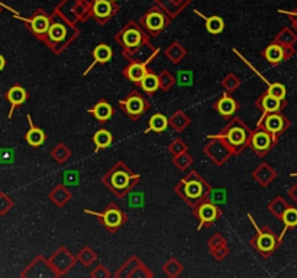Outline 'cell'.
<instances>
[{
    "instance_id": "obj_1",
    "label": "cell",
    "mask_w": 297,
    "mask_h": 278,
    "mask_svg": "<svg viewBox=\"0 0 297 278\" xmlns=\"http://www.w3.org/2000/svg\"><path fill=\"white\" fill-rule=\"evenodd\" d=\"M148 36L142 26L136 22H129L119 31L115 39L122 46V55L129 62L152 61L160 49L149 42Z\"/></svg>"
},
{
    "instance_id": "obj_2",
    "label": "cell",
    "mask_w": 297,
    "mask_h": 278,
    "mask_svg": "<svg viewBox=\"0 0 297 278\" xmlns=\"http://www.w3.org/2000/svg\"><path fill=\"white\" fill-rule=\"evenodd\" d=\"M174 191L177 193L178 197L186 204H189L192 209L205 200H209L210 194L213 193L210 184L194 170L189 171L180 180V183L174 187Z\"/></svg>"
},
{
    "instance_id": "obj_3",
    "label": "cell",
    "mask_w": 297,
    "mask_h": 278,
    "mask_svg": "<svg viewBox=\"0 0 297 278\" xmlns=\"http://www.w3.org/2000/svg\"><path fill=\"white\" fill-rule=\"evenodd\" d=\"M139 180H141V175L134 172L123 161H118L102 177V183L104 187L119 199L129 194L139 183Z\"/></svg>"
},
{
    "instance_id": "obj_4",
    "label": "cell",
    "mask_w": 297,
    "mask_h": 278,
    "mask_svg": "<svg viewBox=\"0 0 297 278\" xmlns=\"http://www.w3.org/2000/svg\"><path fill=\"white\" fill-rule=\"evenodd\" d=\"M216 137L222 138L229 145L234 155H239L250 146L253 129L245 122H242L239 118H232L231 122Z\"/></svg>"
},
{
    "instance_id": "obj_5",
    "label": "cell",
    "mask_w": 297,
    "mask_h": 278,
    "mask_svg": "<svg viewBox=\"0 0 297 278\" xmlns=\"http://www.w3.org/2000/svg\"><path fill=\"white\" fill-rule=\"evenodd\" d=\"M80 35L73 25L65 23L62 20H51V26L42 39L45 45L48 46L54 54L64 52L71 42Z\"/></svg>"
},
{
    "instance_id": "obj_6",
    "label": "cell",
    "mask_w": 297,
    "mask_h": 278,
    "mask_svg": "<svg viewBox=\"0 0 297 278\" xmlns=\"http://www.w3.org/2000/svg\"><path fill=\"white\" fill-rule=\"evenodd\" d=\"M119 108L131 121L136 122L151 109V103L139 90H132L119 100Z\"/></svg>"
},
{
    "instance_id": "obj_7",
    "label": "cell",
    "mask_w": 297,
    "mask_h": 278,
    "mask_svg": "<svg viewBox=\"0 0 297 278\" xmlns=\"http://www.w3.org/2000/svg\"><path fill=\"white\" fill-rule=\"evenodd\" d=\"M248 217L251 219L253 226L257 229L255 235H254L253 238H251V241H250V244H251V247H253L258 254H261L264 258H268V257L277 249V247H279V238L276 236V233L271 231L268 226L260 228V226L255 223V220L251 217V215H248Z\"/></svg>"
},
{
    "instance_id": "obj_8",
    "label": "cell",
    "mask_w": 297,
    "mask_h": 278,
    "mask_svg": "<svg viewBox=\"0 0 297 278\" xmlns=\"http://www.w3.org/2000/svg\"><path fill=\"white\" fill-rule=\"evenodd\" d=\"M86 213L93 215V216L99 217L100 223L103 225V228L110 233H115L116 231H119L123 223L128 220V215L119 207L118 204L115 203H110L107 204L103 209V212H91V210H86Z\"/></svg>"
},
{
    "instance_id": "obj_9",
    "label": "cell",
    "mask_w": 297,
    "mask_h": 278,
    "mask_svg": "<svg viewBox=\"0 0 297 278\" xmlns=\"http://www.w3.org/2000/svg\"><path fill=\"white\" fill-rule=\"evenodd\" d=\"M203 151L219 167L223 165V164H226L231 159V156L234 155L232 149L229 148V145L222 138H219L216 135L209 137L208 143L205 145Z\"/></svg>"
},
{
    "instance_id": "obj_10",
    "label": "cell",
    "mask_w": 297,
    "mask_h": 278,
    "mask_svg": "<svg viewBox=\"0 0 297 278\" xmlns=\"http://www.w3.org/2000/svg\"><path fill=\"white\" fill-rule=\"evenodd\" d=\"M193 216L199 222L197 229H203V228H210L215 222H218L219 217L222 216V212L215 201L209 199L193 207Z\"/></svg>"
},
{
    "instance_id": "obj_11",
    "label": "cell",
    "mask_w": 297,
    "mask_h": 278,
    "mask_svg": "<svg viewBox=\"0 0 297 278\" xmlns=\"http://www.w3.org/2000/svg\"><path fill=\"white\" fill-rule=\"evenodd\" d=\"M276 142H277V138L273 134H270L266 128L257 126L253 131L250 148L258 156H266L273 149V146L276 145Z\"/></svg>"
},
{
    "instance_id": "obj_12",
    "label": "cell",
    "mask_w": 297,
    "mask_h": 278,
    "mask_svg": "<svg viewBox=\"0 0 297 278\" xmlns=\"http://www.w3.org/2000/svg\"><path fill=\"white\" fill-rule=\"evenodd\" d=\"M141 25L149 36H158L168 26V17L160 9H151L142 16Z\"/></svg>"
},
{
    "instance_id": "obj_13",
    "label": "cell",
    "mask_w": 297,
    "mask_h": 278,
    "mask_svg": "<svg viewBox=\"0 0 297 278\" xmlns=\"http://www.w3.org/2000/svg\"><path fill=\"white\" fill-rule=\"evenodd\" d=\"M48 261L51 264L52 270L55 271L57 277H62L74 267L77 263V257H74L65 247H61L48 258Z\"/></svg>"
},
{
    "instance_id": "obj_14",
    "label": "cell",
    "mask_w": 297,
    "mask_h": 278,
    "mask_svg": "<svg viewBox=\"0 0 297 278\" xmlns=\"http://www.w3.org/2000/svg\"><path fill=\"white\" fill-rule=\"evenodd\" d=\"M25 23H26V28L32 32V35L35 38H38L39 41H42L46 35V32L51 26V17L45 13L44 10H36L33 15L25 19V17H20Z\"/></svg>"
},
{
    "instance_id": "obj_15",
    "label": "cell",
    "mask_w": 297,
    "mask_h": 278,
    "mask_svg": "<svg viewBox=\"0 0 297 278\" xmlns=\"http://www.w3.org/2000/svg\"><path fill=\"white\" fill-rule=\"evenodd\" d=\"M20 277H57V274H55V271L52 270L49 261H48L46 258H44L42 255H38V257L20 273Z\"/></svg>"
},
{
    "instance_id": "obj_16",
    "label": "cell",
    "mask_w": 297,
    "mask_h": 278,
    "mask_svg": "<svg viewBox=\"0 0 297 278\" xmlns=\"http://www.w3.org/2000/svg\"><path fill=\"white\" fill-rule=\"evenodd\" d=\"M289 121L283 116L280 112L276 113H267L263 115L261 119L258 121L257 126H263L266 128L270 134H273L276 138H279V135H282L283 132L289 128Z\"/></svg>"
},
{
    "instance_id": "obj_17",
    "label": "cell",
    "mask_w": 297,
    "mask_h": 278,
    "mask_svg": "<svg viewBox=\"0 0 297 278\" xmlns=\"http://www.w3.org/2000/svg\"><path fill=\"white\" fill-rule=\"evenodd\" d=\"M208 248L210 255L216 261H223L229 255V244L222 233H215L209 238Z\"/></svg>"
},
{
    "instance_id": "obj_18",
    "label": "cell",
    "mask_w": 297,
    "mask_h": 278,
    "mask_svg": "<svg viewBox=\"0 0 297 278\" xmlns=\"http://www.w3.org/2000/svg\"><path fill=\"white\" fill-rule=\"evenodd\" d=\"M149 61H132L129 62L123 71H122V76L126 78L128 81H131L132 84L138 86L141 83V80L145 77V74L148 73V64Z\"/></svg>"
},
{
    "instance_id": "obj_19",
    "label": "cell",
    "mask_w": 297,
    "mask_h": 278,
    "mask_svg": "<svg viewBox=\"0 0 297 278\" xmlns=\"http://www.w3.org/2000/svg\"><path fill=\"white\" fill-rule=\"evenodd\" d=\"M118 7L112 0H94L91 4V15L97 19L99 23H106L112 16L116 13Z\"/></svg>"
},
{
    "instance_id": "obj_20",
    "label": "cell",
    "mask_w": 297,
    "mask_h": 278,
    "mask_svg": "<svg viewBox=\"0 0 297 278\" xmlns=\"http://www.w3.org/2000/svg\"><path fill=\"white\" fill-rule=\"evenodd\" d=\"M290 48L282 45V44H277V42H273L261 52L263 58H266V61L271 65H277L282 61H284L286 58L290 57V52H289Z\"/></svg>"
},
{
    "instance_id": "obj_21",
    "label": "cell",
    "mask_w": 297,
    "mask_h": 278,
    "mask_svg": "<svg viewBox=\"0 0 297 278\" xmlns=\"http://www.w3.org/2000/svg\"><path fill=\"white\" fill-rule=\"evenodd\" d=\"M213 109L222 116L225 119H231L235 116V113L238 112L239 109V105L238 102L229 94V93H225L222 97L218 99V102L213 105Z\"/></svg>"
},
{
    "instance_id": "obj_22",
    "label": "cell",
    "mask_w": 297,
    "mask_h": 278,
    "mask_svg": "<svg viewBox=\"0 0 297 278\" xmlns=\"http://www.w3.org/2000/svg\"><path fill=\"white\" fill-rule=\"evenodd\" d=\"M4 97H6V100L10 103V112H9V115H7V119H12V115H13L15 109L22 106V105L28 100L29 94H28V92H26L22 86L15 84V86H12V87L6 92Z\"/></svg>"
},
{
    "instance_id": "obj_23",
    "label": "cell",
    "mask_w": 297,
    "mask_h": 278,
    "mask_svg": "<svg viewBox=\"0 0 297 278\" xmlns=\"http://www.w3.org/2000/svg\"><path fill=\"white\" fill-rule=\"evenodd\" d=\"M284 100H280L277 97L270 96L267 92L261 94L257 100H255V106L263 112V115L267 113H276V112H282L284 108Z\"/></svg>"
},
{
    "instance_id": "obj_24",
    "label": "cell",
    "mask_w": 297,
    "mask_h": 278,
    "mask_svg": "<svg viewBox=\"0 0 297 278\" xmlns=\"http://www.w3.org/2000/svg\"><path fill=\"white\" fill-rule=\"evenodd\" d=\"M91 57H93V62L90 64L89 68L84 71V76H87L91 71V68H94L97 64H106V62L110 61L112 57H113V49L109 45H106V44H99V45L93 48Z\"/></svg>"
},
{
    "instance_id": "obj_25",
    "label": "cell",
    "mask_w": 297,
    "mask_h": 278,
    "mask_svg": "<svg viewBox=\"0 0 297 278\" xmlns=\"http://www.w3.org/2000/svg\"><path fill=\"white\" fill-rule=\"evenodd\" d=\"M89 113L93 116V118H96V121H99V122H107V121H110L112 118H113V115H115V108L107 102V100H99L94 106L91 109H89Z\"/></svg>"
},
{
    "instance_id": "obj_26",
    "label": "cell",
    "mask_w": 297,
    "mask_h": 278,
    "mask_svg": "<svg viewBox=\"0 0 297 278\" xmlns=\"http://www.w3.org/2000/svg\"><path fill=\"white\" fill-rule=\"evenodd\" d=\"M26 118H28L29 129H28V132L25 134V140H26V143H28L29 146H32V148H38V146L44 145L46 135H45V132L41 128H38V126L33 125L30 115H28Z\"/></svg>"
},
{
    "instance_id": "obj_27",
    "label": "cell",
    "mask_w": 297,
    "mask_h": 278,
    "mask_svg": "<svg viewBox=\"0 0 297 278\" xmlns=\"http://www.w3.org/2000/svg\"><path fill=\"white\" fill-rule=\"evenodd\" d=\"M277 177V172L273 170L268 164H260L253 171V178L263 187H267L271 184V181Z\"/></svg>"
},
{
    "instance_id": "obj_28",
    "label": "cell",
    "mask_w": 297,
    "mask_h": 278,
    "mask_svg": "<svg viewBox=\"0 0 297 278\" xmlns=\"http://www.w3.org/2000/svg\"><path fill=\"white\" fill-rule=\"evenodd\" d=\"M48 197L57 207H64L68 201L73 199V194L68 190V187H65L64 184H58L49 191Z\"/></svg>"
},
{
    "instance_id": "obj_29",
    "label": "cell",
    "mask_w": 297,
    "mask_h": 278,
    "mask_svg": "<svg viewBox=\"0 0 297 278\" xmlns=\"http://www.w3.org/2000/svg\"><path fill=\"white\" fill-rule=\"evenodd\" d=\"M164 55L167 57V60L171 62V64L177 65V64H180V62L187 57V49L181 45L178 41H174L168 48H165Z\"/></svg>"
},
{
    "instance_id": "obj_30",
    "label": "cell",
    "mask_w": 297,
    "mask_h": 278,
    "mask_svg": "<svg viewBox=\"0 0 297 278\" xmlns=\"http://www.w3.org/2000/svg\"><path fill=\"white\" fill-rule=\"evenodd\" d=\"M138 87L147 94H154L155 92L160 90V77L158 74H155L152 70H149L145 74V77L141 80V83L138 84Z\"/></svg>"
},
{
    "instance_id": "obj_31",
    "label": "cell",
    "mask_w": 297,
    "mask_h": 278,
    "mask_svg": "<svg viewBox=\"0 0 297 278\" xmlns=\"http://www.w3.org/2000/svg\"><path fill=\"white\" fill-rule=\"evenodd\" d=\"M168 122H170V126L173 128V131H176L177 134H181L190 126V118L183 110H176L173 113V116L168 118Z\"/></svg>"
},
{
    "instance_id": "obj_32",
    "label": "cell",
    "mask_w": 297,
    "mask_h": 278,
    "mask_svg": "<svg viewBox=\"0 0 297 278\" xmlns=\"http://www.w3.org/2000/svg\"><path fill=\"white\" fill-rule=\"evenodd\" d=\"M93 142H94V145H96V149H94V152H99L100 149H106V148H109L110 145H112V142H113V135H112V132H109L107 129H99V131H96L94 132V135H93Z\"/></svg>"
},
{
    "instance_id": "obj_33",
    "label": "cell",
    "mask_w": 297,
    "mask_h": 278,
    "mask_svg": "<svg viewBox=\"0 0 297 278\" xmlns=\"http://www.w3.org/2000/svg\"><path fill=\"white\" fill-rule=\"evenodd\" d=\"M142 263L138 257L132 255L129 260H126V263L123 264L120 268L118 270V273H115V277L116 278H131L134 271L138 268V265Z\"/></svg>"
},
{
    "instance_id": "obj_34",
    "label": "cell",
    "mask_w": 297,
    "mask_h": 278,
    "mask_svg": "<svg viewBox=\"0 0 297 278\" xmlns=\"http://www.w3.org/2000/svg\"><path fill=\"white\" fill-rule=\"evenodd\" d=\"M170 126V122H168V118L163 115V113H155L149 118L148 122V128L151 132H164L167 128Z\"/></svg>"
},
{
    "instance_id": "obj_35",
    "label": "cell",
    "mask_w": 297,
    "mask_h": 278,
    "mask_svg": "<svg viewBox=\"0 0 297 278\" xmlns=\"http://www.w3.org/2000/svg\"><path fill=\"white\" fill-rule=\"evenodd\" d=\"M70 156H71V149H70L67 145H64V143L55 145V146L52 148V151H51V158H52L55 162H58V164L67 162V161L70 159Z\"/></svg>"
},
{
    "instance_id": "obj_36",
    "label": "cell",
    "mask_w": 297,
    "mask_h": 278,
    "mask_svg": "<svg viewBox=\"0 0 297 278\" xmlns=\"http://www.w3.org/2000/svg\"><path fill=\"white\" fill-rule=\"evenodd\" d=\"M163 271L165 273L167 277L176 278L178 276H181V273L184 271V267H183V264L180 263L177 258H170L163 265Z\"/></svg>"
},
{
    "instance_id": "obj_37",
    "label": "cell",
    "mask_w": 297,
    "mask_h": 278,
    "mask_svg": "<svg viewBox=\"0 0 297 278\" xmlns=\"http://www.w3.org/2000/svg\"><path fill=\"white\" fill-rule=\"evenodd\" d=\"M221 84H222V87L225 89V92L232 94V93L237 92L238 89L241 87L242 81H241V78L238 77L235 73H228V74L222 78Z\"/></svg>"
},
{
    "instance_id": "obj_38",
    "label": "cell",
    "mask_w": 297,
    "mask_h": 278,
    "mask_svg": "<svg viewBox=\"0 0 297 278\" xmlns=\"http://www.w3.org/2000/svg\"><path fill=\"white\" fill-rule=\"evenodd\" d=\"M267 209H268V212H270L273 216L277 217V219H282L283 215H284V212L289 209V206L286 204V201L283 200V197L277 196V197L271 201V203H268Z\"/></svg>"
},
{
    "instance_id": "obj_39",
    "label": "cell",
    "mask_w": 297,
    "mask_h": 278,
    "mask_svg": "<svg viewBox=\"0 0 297 278\" xmlns=\"http://www.w3.org/2000/svg\"><path fill=\"white\" fill-rule=\"evenodd\" d=\"M96 260H97V254L90 247H84L77 255V261L83 264L84 267H91V264L96 263Z\"/></svg>"
},
{
    "instance_id": "obj_40",
    "label": "cell",
    "mask_w": 297,
    "mask_h": 278,
    "mask_svg": "<svg viewBox=\"0 0 297 278\" xmlns=\"http://www.w3.org/2000/svg\"><path fill=\"white\" fill-rule=\"evenodd\" d=\"M158 77H160V90H163V92H170L177 83V78L174 77L173 73H170L168 70L161 71L158 74Z\"/></svg>"
},
{
    "instance_id": "obj_41",
    "label": "cell",
    "mask_w": 297,
    "mask_h": 278,
    "mask_svg": "<svg viewBox=\"0 0 297 278\" xmlns=\"http://www.w3.org/2000/svg\"><path fill=\"white\" fill-rule=\"evenodd\" d=\"M205 17V16H203ZM206 20V29L209 33L212 35H219L225 28V23H223L222 17L219 16H210V17H205Z\"/></svg>"
},
{
    "instance_id": "obj_42",
    "label": "cell",
    "mask_w": 297,
    "mask_h": 278,
    "mask_svg": "<svg viewBox=\"0 0 297 278\" xmlns=\"http://www.w3.org/2000/svg\"><path fill=\"white\" fill-rule=\"evenodd\" d=\"M171 159H173V164L180 171L189 170V167L193 164V158H192V155L189 154V151H186V152L180 155H176V156H171Z\"/></svg>"
},
{
    "instance_id": "obj_43",
    "label": "cell",
    "mask_w": 297,
    "mask_h": 278,
    "mask_svg": "<svg viewBox=\"0 0 297 278\" xmlns=\"http://www.w3.org/2000/svg\"><path fill=\"white\" fill-rule=\"evenodd\" d=\"M186 151H189V145L184 142V139H181V138L173 139V142L168 145V152L171 154V156H176V155L183 154V152H186Z\"/></svg>"
},
{
    "instance_id": "obj_44",
    "label": "cell",
    "mask_w": 297,
    "mask_h": 278,
    "mask_svg": "<svg viewBox=\"0 0 297 278\" xmlns=\"http://www.w3.org/2000/svg\"><path fill=\"white\" fill-rule=\"evenodd\" d=\"M15 207V201L6 193H0V216H6Z\"/></svg>"
},
{
    "instance_id": "obj_45",
    "label": "cell",
    "mask_w": 297,
    "mask_h": 278,
    "mask_svg": "<svg viewBox=\"0 0 297 278\" xmlns=\"http://www.w3.org/2000/svg\"><path fill=\"white\" fill-rule=\"evenodd\" d=\"M282 220L284 222L286 228H295V226H297V209H295V207H289V209L284 212Z\"/></svg>"
},
{
    "instance_id": "obj_46",
    "label": "cell",
    "mask_w": 297,
    "mask_h": 278,
    "mask_svg": "<svg viewBox=\"0 0 297 278\" xmlns=\"http://www.w3.org/2000/svg\"><path fill=\"white\" fill-rule=\"evenodd\" d=\"M267 93L273 97H277L280 100L286 99V87L283 86L282 83H273V84H268Z\"/></svg>"
},
{
    "instance_id": "obj_47",
    "label": "cell",
    "mask_w": 297,
    "mask_h": 278,
    "mask_svg": "<svg viewBox=\"0 0 297 278\" xmlns=\"http://www.w3.org/2000/svg\"><path fill=\"white\" fill-rule=\"evenodd\" d=\"M112 276L109 271H107V268L104 267L103 264H99L96 268H93V271L90 273V277L91 278H109Z\"/></svg>"
},
{
    "instance_id": "obj_48",
    "label": "cell",
    "mask_w": 297,
    "mask_h": 278,
    "mask_svg": "<svg viewBox=\"0 0 297 278\" xmlns=\"http://www.w3.org/2000/svg\"><path fill=\"white\" fill-rule=\"evenodd\" d=\"M274 42H277V44H282L284 46H289L290 44H293L295 42V36L290 33L289 31H283L277 38H276V41Z\"/></svg>"
},
{
    "instance_id": "obj_49",
    "label": "cell",
    "mask_w": 297,
    "mask_h": 278,
    "mask_svg": "<svg viewBox=\"0 0 297 278\" xmlns=\"http://www.w3.org/2000/svg\"><path fill=\"white\" fill-rule=\"evenodd\" d=\"M4 67H6V60H4V57L0 54V71H3Z\"/></svg>"
},
{
    "instance_id": "obj_50",
    "label": "cell",
    "mask_w": 297,
    "mask_h": 278,
    "mask_svg": "<svg viewBox=\"0 0 297 278\" xmlns=\"http://www.w3.org/2000/svg\"><path fill=\"white\" fill-rule=\"evenodd\" d=\"M290 196H292V197H293V199L297 201V184L295 185V188H293V190L290 191Z\"/></svg>"
},
{
    "instance_id": "obj_51",
    "label": "cell",
    "mask_w": 297,
    "mask_h": 278,
    "mask_svg": "<svg viewBox=\"0 0 297 278\" xmlns=\"http://www.w3.org/2000/svg\"><path fill=\"white\" fill-rule=\"evenodd\" d=\"M112 1H118V0H112Z\"/></svg>"
},
{
    "instance_id": "obj_52",
    "label": "cell",
    "mask_w": 297,
    "mask_h": 278,
    "mask_svg": "<svg viewBox=\"0 0 297 278\" xmlns=\"http://www.w3.org/2000/svg\"><path fill=\"white\" fill-rule=\"evenodd\" d=\"M296 28H297V23H296Z\"/></svg>"
},
{
    "instance_id": "obj_53",
    "label": "cell",
    "mask_w": 297,
    "mask_h": 278,
    "mask_svg": "<svg viewBox=\"0 0 297 278\" xmlns=\"http://www.w3.org/2000/svg\"><path fill=\"white\" fill-rule=\"evenodd\" d=\"M173 1H174V0H173Z\"/></svg>"
}]
</instances>
